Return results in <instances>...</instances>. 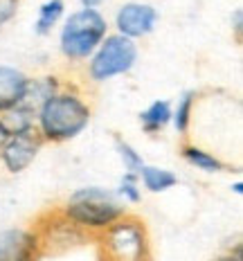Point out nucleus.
Listing matches in <instances>:
<instances>
[{
	"mask_svg": "<svg viewBox=\"0 0 243 261\" xmlns=\"http://www.w3.org/2000/svg\"><path fill=\"white\" fill-rule=\"evenodd\" d=\"M230 192L234 196H243V180H241V178H236V180L230 182Z\"/></svg>",
	"mask_w": 243,
	"mask_h": 261,
	"instance_id": "nucleus-23",
	"label": "nucleus"
},
{
	"mask_svg": "<svg viewBox=\"0 0 243 261\" xmlns=\"http://www.w3.org/2000/svg\"><path fill=\"white\" fill-rule=\"evenodd\" d=\"M140 178V185H142L144 192L149 194H165V192H171L174 187H178V173L167 169V167H160V165H144L138 173Z\"/></svg>",
	"mask_w": 243,
	"mask_h": 261,
	"instance_id": "nucleus-13",
	"label": "nucleus"
},
{
	"mask_svg": "<svg viewBox=\"0 0 243 261\" xmlns=\"http://www.w3.org/2000/svg\"><path fill=\"white\" fill-rule=\"evenodd\" d=\"M115 151H117V158H120V162H122V167L126 173H140V169L147 165V160L142 158V153H140L131 142H126V140H122V138L115 140Z\"/></svg>",
	"mask_w": 243,
	"mask_h": 261,
	"instance_id": "nucleus-18",
	"label": "nucleus"
},
{
	"mask_svg": "<svg viewBox=\"0 0 243 261\" xmlns=\"http://www.w3.org/2000/svg\"><path fill=\"white\" fill-rule=\"evenodd\" d=\"M41 138L36 130H27V133H9L0 144V169L9 176H18L25 173L36 162L41 149Z\"/></svg>",
	"mask_w": 243,
	"mask_h": 261,
	"instance_id": "nucleus-7",
	"label": "nucleus"
},
{
	"mask_svg": "<svg viewBox=\"0 0 243 261\" xmlns=\"http://www.w3.org/2000/svg\"><path fill=\"white\" fill-rule=\"evenodd\" d=\"M30 79L32 74H27L18 65L0 63V115L27 99Z\"/></svg>",
	"mask_w": 243,
	"mask_h": 261,
	"instance_id": "nucleus-9",
	"label": "nucleus"
},
{
	"mask_svg": "<svg viewBox=\"0 0 243 261\" xmlns=\"http://www.w3.org/2000/svg\"><path fill=\"white\" fill-rule=\"evenodd\" d=\"M101 261H151V234L140 216L126 214L95 237Z\"/></svg>",
	"mask_w": 243,
	"mask_h": 261,
	"instance_id": "nucleus-4",
	"label": "nucleus"
},
{
	"mask_svg": "<svg viewBox=\"0 0 243 261\" xmlns=\"http://www.w3.org/2000/svg\"><path fill=\"white\" fill-rule=\"evenodd\" d=\"M68 14L66 0H43L34 16V34L36 36H52L61 27Z\"/></svg>",
	"mask_w": 243,
	"mask_h": 261,
	"instance_id": "nucleus-11",
	"label": "nucleus"
},
{
	"mask_svg": "<svg viewBox=\"0 0 243 261\" xmlns=\"http://www.w3.org/2000/svg\"><path fill=\"white\" fill-rule=\"evenodd\" d=\"M111 20V32L131 39L135 43L149 39L160 23V12L144 0H126L115 9Z\"/></svg>",
	"mask_w": 243,
	"mask_h": 261,
	"instance_id": "nucleus-6",
	"label": "nucleus"
},
{
	"mask_svg": "<svg viewBox=\"0 0 243 261\" xmlns=\"http://www.w3.org/2000/svg\"><path fill=\"white\" fill-rule=\"evenodd\" d=\"M54 212H57L59 219L66 221L81 237L95 239L108 225L122 219L128 207H124L117 200L113 189L101 187V185H88V187L74 189Z\"/></svg>",
	"mask_w": 243,
	"mask_h": 261,
	"instance_id": "nucleus-2",
	"label": "nucleus"
},
{
	"mask_svg": "<svg viewBox=\"0 0 243 261\" xmlns=\"http://www.w3.org/2000/svg\"><path fill=\"white\" fill-rule=\"evenodd\" d=\"M216 261H243V254H241V243H236L234 248H230L223 257H219Z\"/></svg>",
	"mask_w": 243,
	"mask_h": 261,
	"instance_id": "nucleus-21",
	"label": "nucleus"
},
{
	"mask_svg": "<svg viewBox=\"0 0 243 261\" xmlns=\"http://www.w3.org/2000/svg\"><path fill=\"white\" fill-rule=\"evenodd\" d=\"M106 3L111 0H79V7H88V9H101Z\"/></svg>",
	"mask_w": 243,
	"mask_h": 261,
	"instance_id": "nucleus-22",
	"label": "nucleus"
},
{
	"mask_svg": "<svg viewBox=\"0 0 243 261\" xmlns=\"http://www.w3.org/2000/svg\"><path fill=\"white\" fill-rule=\"evenodd\" d=\"M140 126L147 135H160L171 126V101L153 99L147 108L140 111Z\"/></svg>",
	"mask_w": 243,
	"mask_h": 261,
	"instance_id": "nucleus-12",
	"label": "nucleus"
},
{
	"mask_svg": "<svg viewBox=\"0 0 243 261\" xmlns=\"http://www.w3.org/2000/svg\"><path fill=\"white\" fill-rule=\"evenodd\" d=\"M20 0H0V30H5L16 18Z\"/></svg>",
	"mask_w": 243,
	"mask_h": 261,
	"instance_id": "nucleus-19",
	"label": "nucleus"
},
{
	"mask_svg": "<svg viewBox=\"0 0 243 261\" xmlns=\"http://www.w3.org/2000/svg\"><path fill=\"white\" fill-rule=\"evenodd\" d=\"M45 250L36 225H12L0 230V261H36Z\"/></svg>",
	"mask_w": 243,
	"mask_h": 261,
	"instance_id": "nucleus-8",
	"label": "nucleus"
},
{
	"mask_svg": "<svg viewBox=\"0 0 243 261\" xmlns=\"http://www.w3.org/2000/svg\"><path fill=\"white\" fill-rule=\"evenodd\" d=\"M138 61H140V43L111 32L101 41V45L93 52V57L84 63V77L88 84L101 86L131 74Z\"/></svg>",
	"mask_w": 243,
	"mask_h": 261,
	"instance_id": "nucleus-5",
	"label": "nucleus"
},
{
	"mask_svg": "<svg viewBox=\"0 0 243 261\" xmlns=\"http://www.w3.org/2000/svg\"><path fill=\"white\" fill-rule=\"evenodd\" d=\"M7 135H9V133H7V128H5V122H3V117H0V144H3V140L7 138Z\"/></svg>",
	"mask_w": 243,
	"mask_h": 261,
	"instance_id": "nucleus-24",
	"label": "nucleus"
},
{
	"mask_svg": "<svg viewBox=\"0 0 243 261\" xmlns=\"http://www.w3.org/2000/svg\"><path fill=\"white\" fill-rule=\"evenodd\" d=\"M93 122V101L77 81H68L36 106L34 130L43 144H68Z\"/></svg>",
	"mask_w": 243,
	"mask_h": 261,
	"instance_id": "nucleus-1",
	"label": "nucleus"
},
{
	"mask_svg": "<svg viewBox=\"0 0 243 261\" xmlns=\"http://www.w3.org/2000/svg\"><path fill=\"white\" fill-rule=\"evenodd\" d=\"M111 34V20L101 9L79 7L66 14L57 30V50L72 68H84L101 41Z\"/></svg>",
	"mask_w": 243,
	"mask_h": 261,
	"instance_id": "nucleus-3",
	"label": "nucleus"
},
{
	"mask_svg": "<svg viewBox=\"0 0 243 261\" xmlns=\"http://www.w3.org/2000/svg\"><path fill=\"white\" fill-rule=\"evenodd\" d=\"M230 27H232V36H234L236 43L243 41V9L236 7L230 16Z\"/></svg>",
	"mask_w": 243,
	"mask_h": 261,
	"instance_id": "nucleus-20",
	"label": "nucleus"
},
{
	"mask_svg": "<svg viewBox=\"0 0 243 261\" xmlns=\"http://www.w3.org/2000/svg\"><path fill=\"white\" fill-rule=\"evenodd\" d=\"M117 196V200L124 205V207H128V205H138L140 200H142V185H140V178L138 173H126L122 171L120 180H117V187L113 189Z\"/></svg>",
	"mask_w": 243,
	"mask_h": 261,
	"instance_id": "nucleus-17",
	"label": "nucleus"
},
{
	"mask_svg": "<svg viewBox=\"0 0 243 261\" xmlns=\"http://www.w3.org/2000/svg\"><path fill=\"white\" fill-rule=\"evenodd\" d=\"M196 104H198V92L187 90L178 97L176 104H171V126L178 135H187L194 124L196 115Z\"/></svg>",
	"mask_w": 243,
	"mask_h": 261,
	"instance_id": "nucleus-14",
	"label": "nucleus"
},
{
	"mask_svg": "<svg viewBox=\"0 0 243 261\" xmlns=\"http://www.w3.org/2000/svg\"><path fill=\"white\" fill-rule=\"evenodd\" d=\"M180 158L185 160V165H189L196 171H203V173L228 171V165H225L214 151L205 149V146L196 144V142H182L180 144Z\"/></svg>",
	"mask_w": 243,
	"mask_h": 261,
	"instance_id": "nucleus-10",
	"label": "nucleus"
},
{
	"mask_svg": "<svg viewBox=\"0 0 243 261\" xmlns=\"http://www.w3.org/2000/svg\"><path fill=\"white\" fill-rule=\"evenodd\" d=\"M5 122L7 133H27V130H34L36 124V108L30 101L14 106L12 111H7L5 115H0Z\"/></svg>",
	"mask_w": 243,
	"mask_h": 261,
	"instance_id": "nucleus-16",
	"label": "nucleus"
},
{
	"mask_svg": "<svg viewBox=\"0 0 243 261\" xmlns=\"http://www.w3.org/2000/svg\"><path fill=\"white\" fill-rule=\"evenodd\" d=\"M66 84V79L57 72H45V74H39V77H32L30 79V90H27V99L32 106H39L45 97L54 95L61 86Z\"/></svg>",
	"mask_w": 243,
	"mask_h": 261,
	"instance_id": "nucleus-15",
	"label": "nucleus"
}]
</instances>
